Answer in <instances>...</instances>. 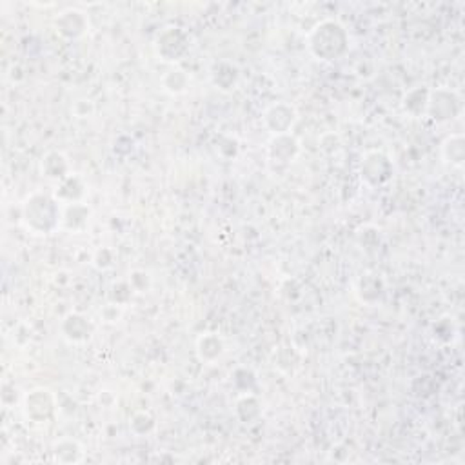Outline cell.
Returning <instances> with one entry per match:
<instances>
[{"instance_id":"obj_2","label":"cell","mask_w":465,"mask_h":465,"mask_svg":"<svg viewBox=\"0 0 465 465\" xmlns=\"http://www.w3.org/2000/svg\"><path fill=\"white\" fill-rule=\"evenodd\" d=\"M24 222L37 233H49L58 226V207L51 197L37 193L24 204Z\"/></svg>"},{"instance_id":"obj_8","label":"cell","mask_w":465,"mask_h":465,"mask_svg":"<svg viewBox=\"0 0 465 465\" xmlns=\"http://www.w3.org/2000/svg\"><path fill=\"white\" fill-rule=\"evenodd\" d=\"M296 120V111L289 104L277 102L271 108L266 109L263 113V122L268 126L272 135H286L293 127Z\"/></svg>"},{"instance_id":"obj_7","label":"cell","mask_w":465,"mask_h":465,"mask_svg":"<svg viewBox=\"0 0 465 465\" xmlns=\"http://www.w3.org/2000/svg\"><path fill=\"white\" fill-rule=\"evenodd\" d=\"M53 413H55V396L47 389L38 387L26 396V414L33 422H46L51 418Z\"/></svg>"},{"instance_id":"obj_17","label":"cell","mask_w":465,"mask_h":465,"mask_svg":"<svg viewBox=\"0 0 465 465\" xmlns=\"http://www.w3.org/2000/svg\"><path fill=\"white\" fill-rule=\"evenodd\" d=\"M360 295L366 302L376 300L382 295V280L376 275H366L360 280Z\"/></svg>"},{"instance_id":"obj_11","label":"cell","mask_w":465,"mask_h":465,"mask_svg":"<svg viewBox=\"0 0 465 465\" xmlns=\"http://www.w3.org/2000/svg\"><path fill=\"white\" fill-rule=\"evenodd\" d=\"M222 351H224V345H222V340L213 333L202 334L197 342V352L200 360L204 362H213L216 358L220 357Z\"/></svg>"},{"instance_id":"obj_3","label":"cell","mask_w":465,"mask_h":465,"mask_svg":"<svg viewBox=\"0 0 465 465\" xmlns=\"http://www.w3.org/2000/svg\"><path fill=\"white\" fill-rule=\"evenodd\" d=\"M462 102L460 97L456 91L451 90H434L429 91V99H427V111L429 117L437 122H446V120H451L456 115L460 113Z\"/></svg>"},{"instance_id":"obj_12","label":"cell","mask_w":465,"mask_h":465,"mask_svg":"<svg viewBox=\"0 0 465 465\" xmlns=\"http://www.w3.org/2000/svg\"><path fill=\"white\" fill-rule=\"evenodd\" d=\"M442 155L447 164L462 165L465 158V142L462 135L447 136L442 144Z\"/></svg>"},{"instance_id":"obj_20","label":"cell","mask_w":465,"mask_h":465,"mask_svg":"<svg viewBox=\"0 0 465 465\" xmlns=\"http://www.w3.org/2000/svg\"><path fill=\"white\" fill-rule=\"evenodd\" d=\"M79 209H80L79 204H73V206L67 207L66 216H64V222H66V227H70V229H80V227H84L85 222H88V216L90 215L79 216L76 215Z\"/></svg>"},{"instance_id":"obj_13","label":"cell","mask_w":465,"mask_h":465,"mask_svg":"<svg viewBox=\"0 0 465 465\" xmlns=\"http://www.w3.org/2000/svg\"><path fill=\"white\" fill-rule=\"evenodd\" d=\"M42 171L47 179H64L67 173V160L62 153H47L42 160Z\"/></svg>"},{"instance_id":"obj_6","label":"cell","mask_w":465,"mask_h":465,"mask_svg":"<svg viewBox=\"0 0 465 465\" xmlns=\"http://www.w3.org/2000/svg\"><path fill=\"white\" fill-rule=\"evenodd\" d=\"M298 140L289 133L286 135H275L268 144V158L271 164H277V168H286L298 155Z\"/></svg>"},{"instance_id":"obj_4","label":"cell","mask_w":465,"mask_h":465,"mask_svg":"<svg viewBox=\"0 0 465 465\" xmlns=\"http://www.w3.org/2000/svg\"><path fill=\"white\" fill-rule=\"evenodd\" d=\"M189 49V40L186 37L180 28H165L162 29V33H158L156 37V51L164 60L174 62L180 60V58L188 53Z\"/></svg>"},{"instance_id":"obj_14","label":"cell","mask_w":465,"mask_h":465,"mask_svg":"<svg viewBox=\"0 0 465 465\" xmlns=\"http://www.w3.org/2000/svg\"><path fill=\"white\" fill-rule=\"evenodd\" d=\"M429 91L425 88H414L409 91L404 99V109L411 115H420L427 108Z\"/></svg>"},{"instance_id":"obj_1","label":"cell","mask_w":465,"mask_h":465,"mask_svg":"<svg viewBox=\"0 0 465 465\" xmlns=\"http://www.w3.org/2000/svg\"><path fill=\"white\" fill-rule=\"evenodd\" d=\"M348 31L340 22L324 20L309 33V49L322 60H334L348 49Z\"/></svg>"},{"instance_id":"obj_10","label":"cell","mask_w":465,"mask_h":465,"mask_svg":"<svg viewBox=\"0 0 465 465\" xmlns=\"http://www.w3.org/2000/svg\"><path fill=\"white\" fill-rule=\"evenodd\" d=\"M62 331L73 342H82V340L90 338L93 333V325L82 315H70L62 324Z\"/></svg>"},{"instance_id":"obj_9","label":"cell","mask_w":465,"mask_h":465,"mask_svg":"<svg viewBox=\"0 0 465 465\" xmlns=\"http://www.w3.org/2000/svg\"><path fill=\"white\" fill-rule=\"evenodd\" d=\"M57 31L66 38H79L85 31L88 20L79 10H66L57 19Z\"/></svg>"},{"instance_id":"obj_19","label":"cell","mask_w":465,"mask_h":465,"mask_svg":"<svg viewBox=\"0 0 465 465\" xmlns=\"http://www.w3.org/2000/svg\"><path fill=\"white\" fill-rule=\"evenodd\" d=\"M235 80H236L235 67L227 66V71H224V64H220V66L216 67L215 82H216V85H220L222 90H229L231 85L235 84Z\"/></svg>"},{"instance_id":"obj_16","label":"cell","mask_w":465,"mask_h":465,"mask_svg":"<svg viewBox=\"0 0 465 465\" xmlns=\"http://www.w3.org/2000/svg\"><path fill=\"white\" fill-rule=\"evenodd\" d=\"M236 413H238L242 422H253L260 416V404L254 396H244L236 404Z\"/></svg>"},{"instance_id":"obj_18","label":"cell","mask_w":465,"mask_h":465,"mask_svg":"<svg viewBox=\"0 0 465 465\" xmlns=\"http://www.w3.org/2000/svg\"><path fill=\"white\" fill-rule=\"evenodd\" d=\"M164 88L170 93H182L186 90V85H188V76L186 73L180 70H171L168 71V75L164 76Z\"/></svg>"},{"instance_id":"obj_5","label":"cell","mask_w":465,"mask_h":465,"mask_svg":"<svg viewBox=\"0 0 465 465\" xmlns=\"http://www.w3.org/2000/svg\"><path fill=\"white\" fill-rule=\"evenodd\" d=\"M362 179L371 186H382L393 177V164L389 156H386L380 151H371L364 156L362 162Z\"/></svg>"},{"instance_id":"obj_15","label":"cell","mask_w":465,"mask_h":465,"mask_svg":"<svg viewBox=\"0 0 465 465\" xmlns=\"http://www.w3.org/2000/svg\"><path fill=\"white\" fill-rule=\"evenodd\" d=\"M55 458L58 462H79L82 458V447L73 440H62L55 446Z\"/></svg>"},{"instance_id":"obj_21","label":"cell","mask_w":465,"mask_h":465,"mask_svg":"<svg viewBox=\"0 0 465 465\" xmlns=\"http://www.w3.org/2000/svg\"><path fill=\"white\" fill-rule=\"evenodd\" d=\"M155 425V420L153 416L147 413H138L133 416L131 420V429L136 432V434H144V432H149Z\"/></svg>"}]
</instances>
